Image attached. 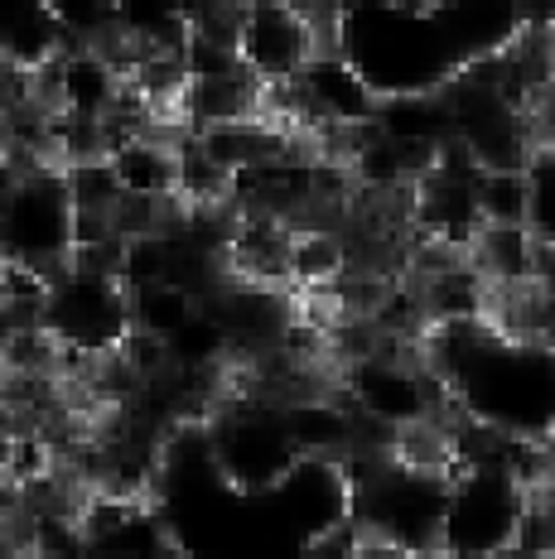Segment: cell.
I'll return each mask as SVG.
<instances>
[{"label":"cell","instance_id":"6da1fadb","mask_svg":"<svg viewBox=\"0 0 555 559\" xmlns=\"http://www.w3.org/2000/svg\"><path fill=\"white\" fill-rule=\"evenodd\" d=\"M415 347L445 381L454 415L493 435L546 444L555 429V343L497 329L493 319H449L430 323Z\"/></svg>","mask_w":555,"mask_h":559},{"label":"cell","instance_id":"7a4b0ae2","mask_svg":"<svg viewBox=\"0 0 555 559\" xmlns=\"http://www.w3.org/2000/svg\"><path fill=\"white\" fill-rule=\"evenodd\" d=\"M39 329L59 343V367H97L131 333V289L121 271L68 255L39 299Z\"/></svg>","mask_w":555,"mask_h":559},{"label":"cell","instance_id":"3957f363","mask_svg":"<svg viewBox=\"0 0 555 559\" xmlns=\"http://www.w3.org/2000/svg\"><path fill=\"white\" fill-rule=\"evenodd\" d=\"M203 444H208V459H213L217 483L233 497H261L299 459V444L281 411V395H265V391L233 395V405L208 415Z\"/></svg>","mask_w":555,"mask_h":559},{"label":"cell","instance_id":"277c9868","mask_svg":"<svg viewBox=\"0 0 555 559\" xmlns=\"http://www.w3.org/2000/svg\"><path fill=\"white\" fill-rule=\"evenodd\" d=\"M78 203L63 179V165L29 159L0 189V261L54 275L73 255Z\"/></svg>","mask_w":555,"mask_h":559},{"label":"cell","instance_id":"5b68a950","mask_svg":"<svg viewBox=\"0 0 555 559\" xmlns=\"http://www.w3.org/2000/svg\"><path fill=\"white\" fill-rule=\"evenodd\" d=\"M527 477L507 463H459L449 473L439 550L445 555H512L527 516Z\"/></svg>","mask_w":555,"mask_h":559},{"label":"cell","instance_id":"8992f818","mask_svg":"<svg viewBox=\"0 0 555 559\" xmlns=\"http://www.w3.org/2000/svg\"><path fill=\"white\" fill-rule=\"evenodd\" d=\"M251 502H265L271 526L291 535L299 550H309L323 535H333L353 521V477L333 453H299L281 483L265 487Z\"/></svg>","mask_w":555,"mask_h":559},{"label":"cell","instance_id":"52a82bcc","mask_svg":"<svg viewBox=\"0 0 555 559\" xmlns=\"http://www.w3.org/2000/svg\"><path fill=\"white\" fill-rule=\"evenodd\" d=\"M319 49V29L295 0H237V58L265 92L295 83Z\"/></svg>","mask_w":555,"mask_h":559},{"label":"cell","instance_id":"ba28073f","mask_svg":"<svg viewBox=\"0 0 555 559\" xmlns=\"http://www.w3.org/2000/svg\"><path fill=\"white\" fill-rule=\"evenodd\" d=\"M275 92L295 97V107L315 126H323V131H357V126L373 121L377 102H381L339 49H319L305 68H299L295 83H285Z\"/></svg>","mask_w":555,"mask_h":559},{"label":"cell","instance_id":"9c48e42d","mask_svg":"<svg viewBox=\"0 0 555 559\" xmlns=\"http://www.w3.org/2000/svg\"><path fill=\"white\" fill-rule=\"evenodd\" d=\"M291 237H295V223H285L275 213L241 207V213H233V223H227V241H223L227 275L251 280V285L291 289Z\"/></svg>","mask_w":555,"mask_h":559},{"label":"cell","instance_id":"30bf717a","mask_svg":"<svg viewBox=\"0 0 555 559\" xmlns=\"http://www.w3.org/2000/svg\"><path fill=\"white\" fill-rule=\"evenodd\" d=\"M121 198H175L179 193V145L135 131L107 150Z\"/></svg>","mask_w":555,"mask_h":559},{"label":"cell","instance_id":"8fae6325","mask_svg":"<svg viewBox=\"0 0 555 559\" xmlns=\"http://www.w3.org/2000/svg\"><path fill=\"white\" fill-rule=\"evenodd\" d=\"M199 0H117V34L135 53H184Z\"/></svg>","mask_w":555,"mask_h":559},{"label":"cell","instance_id":"7c38bea8","mask_svg":"<svg viewBox=\"0 0 555 559\" xmlns=\"http://www.w3.org/2000/svg\"><path fill=\"white\" fill-rule=\"evenodd\" d=\"M59 49H63V34L54 25L44 0H0V53L10 58V68L34 73Z\"/></svg>","mask_w":555,"mask_h":559},{"label":"cell","instance_id":"4fadbf2b","mask_svg":"<svg viewBox=\"0 0 555 559\" xmlns=\"http://www.w3.org/2000/svg\"><path fill=\"white\" fill-rule=\"evenodd\" d=\"M349 271V241L333 227L305 223L291 237V289H329Z\"/></svg>","mask_w":555,"mask_h":559},{"label":"cell","instance_id":"5bb4252c","mask_svg":"<svg viewBox=\"0 0 555 559\" xmlns=\"http://www.w3.org/2000/svg\"><path fill=\"white\" fill-rule=\"evenodd\" d=\"M199 309V295H189L175 280H150V285H131V329L175 337Z\"/></svg>","mask_w":555,"mask_h":559},{"label":"cell","instance_id":"9a60e30c","mask_svg":"<svg viewBox=\"0 0 555 559\" xmlns=\"http://www.w3.org/2000/svg\"><path fill=\"white\" fill-rule=\"evenodd\" d=\"M479 217L483 223H527L531 217L527 169H483L479 174Z\"/></svg>","mask_w":555,"mask_h":559},{"label":"cell","instance_id":"2e32d148","mask_svg":"<svg viewBox=\"0 0 555 559\" xmlns=\"http://www.w3.org/2000/svg\"><path fill=\"white\" fill-rule=\"evenodd\" d=\"M527 183H531V217L527 227L541 241H555V145H536L527 165Z\"/></svg>","mask_w":555,"mask_h":559},{"label":"cell","instance_id":"e0dca14e","mask_svg":"<svg viewBox=\"0 0 555 559\" xmlns=\"http://www.w3.org/2000/svg\"><path fill=\"white\" fill-rule=\"evenodd\" d=\"M536 39H541V58H546V78L555 83V10L536 25Z\"/></svg>","mask_w":555,"mask_h":559},{"label":"cell","instance_id":"ac0fdd59","mask_svg":"<svg viewBox=\"0 0 555 559\" xmlns=\"http://www.w3.org/2000/svg\"><path fill=\"white\" fill-rule=\"evenodd\" d=\"M15 78H25V73H20V68H10V58L0 53V102H5V92H10V83H15Z\"/></svg>","mask_w":555,"mask_h":559},{"label":"cell","instance_id":"d6986e66","mask_svg":"<svg viewBox=\"0 0 555 559\" xmlns=\"http://www.w3.org/2000/svg\"><path fill=\"white\" fill-rule=\"evenodd\" d=\"M391 5H406V10H439V5H449V0H391Z\"/></svg>","mask_w":555,"mask_h":559}]
</instances>
